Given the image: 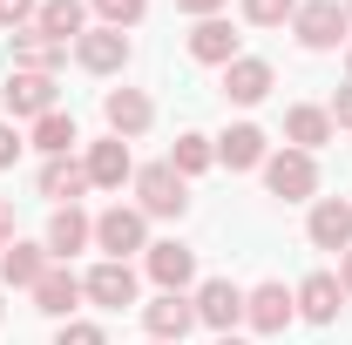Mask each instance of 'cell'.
Returning <instances> with one entry per match:
<instances>
[{"label": "cell", "instance_id": "1", "mask_svg": "<svg viewBox=\"0 0 352 345\" xmlns=\"http://www.w3.org/2000/svg\"><path fill=\"white\" fill-rule=\"evenodd\" d=\"M95 251L116 258V264L142 258V251H149V216L135 210V203H109V210L95 216Z\"/></svg>", "mask_w": 352, "mask_h": 345}, {"label": "cell", "instance_id": "2", "mask_svg": "<svg viewBox=\"0 0 352 345\" xmlns=\"http://www.w3.org/2000/svg\"><path fill=\"white\" fill-rule=\"evenodd\" d=\"M258 176L278 203H311L318 197V156H305V149H271Z\"/></svg>", "mask_w": 352, "mask_h": 345}, {"label": "cell", "instance_id": "3", "mask_svg": "<svg viewBox=\"0 0 352 345\" xmlns=\"http://www.w3.org/2000/svg\"><path fill=\"white\" fill-rule=\"evenodd\" d=\"M346 0H298V14H292V34H298V47L305 54H332V47H346Z\"/></svg>", "mask_w": 352, "mask_h": 345}, {"label": "cell", "instance_id": "4", "mask_svg": "<svg viewBox=\"0 0 352 345\" xmlns=\"http://www.w3.org/2000/svg\"><path fill=\"white\" fill-rule=\"evenodd\" d=\"M135 210L149 216V223H156V216L176 223V216L190 210V183H183L170 163H142V170H135Z\"/></svg>", "mask_w": 352, "mask_h": 345}, {"label": "cell", "instance_id": "5", "mask_svg": "<svg viewBox=\"0 0 352 345\" xmlns=\"http://www.w3.org/2000/svg\"><path fill=\"white\" fill-rule=\"evenodd\" d=\"M0 102H7V122H41L47 109H61V88H54V75L7 68V88H0Z\"/></svg>", "mask_w": 352, "mask_h": 345}, {"label": "cell", "instance_id": "6", "mask_svg": "<svg viewBox=\"0 0 352 345\" xmlns=\"http://www.w3.org/2000/svg\"><path fill=\"white\" fill-rule=\"evenodd\" d=\"M190 304H197V325H210L217 339L244 325V285H230V278H204L190 291Z\"/></svg>", "mask_w": 352, "mask_h": 345}, {"label": "cell", "instance_id": "7", "mask_svg": "<svg viewBox=\"0 0 352 345\" xmlns=\"http://www.w3.org/2000/svg\"><path fill=\"white\" fill-rule=\"evenodd\" d=\"M142 332L156 345H183L190 332H197V304H190V291H156V298L142 304Z\"/></svg>", "mask_w": 352, "mask_h": 345}, {"label": "cell", "instance_id": "8", "mask_svg": "<svg viewBox=\"0 0 352 345\" xmlns=\"http://www.w3.org/2000/svg\"><path fill=\"white\" fill-rule=\"evenodd\" d=\"M142 271H149L156 291H190V285H197V251H190L183 237H163V244L142 251Z\"/></svg>", "mask_w": 352, "mask_h": 345}, {"label": "cell", "instance_id": "9", "mask_svg": "<svg viewBox=\"0 0 352 345\" xmlns=\"http://www.w3.org/2000/svg\"><path fill=\"white\" fill-rule=\"evenodd\" d=\"M102 122H109V135L135 142V135L156 129V102H149L142 88H109V95H102Z\"/></svg>", "mask_w": 352, "mask_h": 345}, {"label": "cell", "instance_id": "10", "mask_svg": "<svg viewBox=\"0 0 352 345\" xmlns=\"http://www.w3.org/2000/svg\"><path fill=\"white\" fill-rule=\"evenodd\" d=\"M82 170H88V190H122V183H135V156L122 135H102L82 149Z\"/></svg>", "mask_w": 352, "mask_h": 345}, {"label": "cell", "instance_id": "11", "mask_svg": "<svg viewBox=\"0 0 352 345\" xmlns=\"http://www.w3.org/2000/svg\"><path fill=\"white\" fill-rule=\"evenodd\" d=\"M47 258L54 264H68V258H82V251H95V216L82 210V203H61V210L47 216Z\"/></svg>", "mask_w": 352, "mask_h": 345}, {"label": "cell", "instance_id": "12", "mask_svg": "<svg viewBox=\"0 0 352 345\" xmlns=\"http://www.w3.org/2000/svg\"><path fill=\"white\" fill-rule=\"evenodd\" d=\"M271 88H278V68H271L264 54H237V61L223 68V102H237V109H258Z\"/></svg>", "mask_w": 352, "mask_h": 345}, {"label": "cell", "instance_id": "13", "mask_svg": "<svg viewBox=\"0 0 352 345\" xmlns=\"http://www.w3.org/2000/svg\"><path fill=\"white\" fill-rule=\"evenodd\" d=\"M292 304H298L305 325H332V318L346 311V285H339V271H311V278H298Z\"/></svg>", "mask_w": 352, "mask_h": 345}, {"label": "cell", "instance_id": "14", "mask_svg": "<svg viewBox=\"0 0 352 345\" xmlns=\"http://www.w3.org/2000/svg\"><path fill=\"white\" fill-rule=\"evenodd\" d=\"M135 291H142V278H135L129 264H116V258H102V264L82 278V298H88V304H102V311H122V304H135Z\"/></svg>", "mask_w": 352, "mask_h": 345}, {"label": "cell", "instance_id": "15", "mask_svg": "<svg viewBox=\"0 0 352 345\" xmlns=\"http://www.w3.org/2000/svg\"><path fill=\"white\" fill-rule=\"evenodd\" d=\"M217 142V163L230 176H244V170H264V156H271V135L258 129V122H230L223 135H210Z\"/></svg>", "mask_w": 352, "mask_h": 345}, {"label": "cell", "instance_id": "16", "mask_svg": "<svg viewBox=\"0 0 352 345\" xmlns=\"http://www.w3.org/2000/svg\"><path fill=\"white\" fill-rule=\"evenodd\" d=\"M68 54L82 61L88 75H122V68H129V34H122V27H88Z\"/></svg>", "mask_w": 352, "mask_h": 345}, {"label": "cell", "instance_id": "17", "mask_svg": "<svg viewBox=\"0 0 352 345\" xmlns=\"http://www.w3.org/2000/svg\"><path fill=\"white\" fill-rule=\"evenodd\" d=\"M292 318H298V304H292V291H285L278 278H264V285L244 291V325H251V332H285Z\"/></svg>", "mask_w": 352, "mask_h": 345}, {"label": "cell", "instance_id": "18", "mask_svg": "<svg viewBox=\"0 0 352 345\" xmlns=\"http://www.w3.org/2000/svg\"><path fill=\"white\" fill-rule=\"evenodd\" d=\"M305 237L318 244V251H352V203L346 197H311Z\"/></svg>", "mask_w": 352, "mask_h": 345}, {"label": "cell", "instance_id": "19", "mask_svg": "<svg viewBox=\"0 0 352 345\" xmlns=\"http://www.w3.org/2000/svg\"><path fill=\"white\" fill-rule=\"evenodd\" d=\"M244 47H237V27L223 21V14H210V21H197L190 27V61H204V68H230Z\"/></svg>", "mask_w": 352, "mask_h": 345}, {"label": "cell", "instance_id": "20", "mask_svg": "<svg viewBox=\"0 0 352 345\" xmlns=\"http://www.w3.org/2000/svg\"><path fill=\"white\" fill-rule=\"evenodd\" d=\"M332 135H339V129H332V115H325L318 102H292V109H285V149H305V156H318Z\"/></svg>", "mask_w": 352, "mask_h": 345}, {"label": "cell", "instance_id": "21", "mask_svg": "<svg viewBox=\"0 0 352 345\" xmlns=\"http://www.w3.org/2000/svg\"><path fill=\"white\" fill-rule=\"evenodd\" d=\"M34 27H41L47 41H61V47H75L95 27V14H88V0H41V14H34Z\"/></svg>", "mask_w": 352, "mask_h": 345}, {"label": "cell", "instance_id": "22", "mask_svg": "<svg viewBox=\"0 0 352 345\" xmlns=\"http://www.w3.org/2000/svg\"><path fill=\"white\" fill-rule=\"evenodd\" d=\"M47 244H28V237H14V244H7V251H0V285H14V291H34V285H41L47 278Z\"/></svg>", "mask_w": 352, "mask_h": 345}, {"label": "cell", "instance_id": "23", "mask_svg": "<svg viewBox=\"0 0 352 345\" xmlns=\"http://www.w3.org/2000/svg\"><path fill=\"white\" fill-rule=\"evenodd\" d=\"M34 190H41L54 210H61V203H82V190H88L82 156H47V163H41V176H34Z\"/></svg>", "mask_w": 352, "mask_h": 345}, {"label": "cell", "instance_id": "24", "mask_svg": "<svg viewBox=\"0 0 352 345\" xmlns=\"http://www.w3.org/2000/svg\"><path fill=\"white\" fill-rule=\"evenodd\" d=\"M75 304H82V278H75L68 264H47V278L34 285V311H47V318H75Z\"/></svg>", "mask_w": 352, "mask_h": 345}, {"label": "cell", "instance_id": "25", "mask_svg": "<svg viewBox=\"0 0 352 345\" xmlns=\"http://www.w3.org/2000/svg\"><path fill=\"white\" fill-rule=\"evenodd\" d=\"M75 142H82V129H75L68 109H47L41 122H28V149H41V163L47 156H75Z\"/></svg>", "mask_w": 352, "mask_h": 345}, {"label": "cell", "instance_id": "26", "mask_svg": "<svg viewBox=\"0 0 352 345\" xmlns=\"http://www.w3.org/2000/svg\"><path fill=\"white\" fill-rule=\"evenodd\" d=\"M61 61H68V47H61V41H47L41 27H21V34H14V61H7V68H28V75H54Z\"/></svg>", "mask_w": 352, "mask_h": 345}, {"label": "cell", "instance_id": "27", "mask_svg": "<svg viewBox=\"0 0 352 345\" xmlns=\"http://www.w3.org/2000/svg\"><path fill=\"white\" fill-rule=\"evenodd\" d=\"M210 163H217V142H210V135H197V129H183V135H176V149H170V170L183 176V183H190V176H204Z\"/></svg>", "mask_w": 352, "mask_h": 345}, {"label": "cell", "instance_id": "28", "mask_svg": "<svg viewBox=\"0 0 352 345\" xmlns=\"http://www.w3.org/2000/svg\"><path fill=\"white\" fill-rule=\"evenodd\" d=\"M88 14H95V27H135L149 14V0H88Z\"/></svg>", "mask_w": 352, "mask_h": 345}, {"label": "cell", "instance_id": "29", "mask_svg": "<svg viewBox=\"0 0 352 345\" xmlns=\"http://www.w3.org/2000/svg\"><path fill=\"white\" fill-rule=\"evenodd\" d=\"M298 14V0H244V21L251 27H285Z\"/></svg>", "mask_w": 352, "mask_h": 345}, {"label": "cell", "instance_id": "30", "mask_svg": "<svg viewBox=\"0 0 352 345\" xmlns=\"http://www.w3.org/2000/svg\"><path fill=\"white\" fill-rule=\"evenodd\" d=\"M54 345H109V332H102L95 318H61V332H54Z\"/></svg>", "mask_w": 352, "mask_h": 345}, {"label": "cell", "instance_id": "31", "mask_svg": "<svg viewBox=\"0 0 352 345\" xmlns=\"http://www.w3.org/2000/svg\"><path fill=\"white\" fill-rule=\"evenodd\" d=\"M34 14H41V0H0V27H7V34L34 27Z\"/></svg>", "mask_w": 352, "mask_h": 345}, {"label": "cell", "instance_id": "32", "mask_svg": "<svg viewBox=\"0 0 352 345\" xmlns=\"http://www.w3.org/2000/svg\"><path fill=\"white\" fill-rule=\"evenodd\" d=\"M21 149H28L21 122H0V170H14V163H21Z\"/></svg>", "mask_w": 352, "mask_h": 345}, {"label": "cell", "instance_id": "33", "mask_svg": "<svg viewBox=\"0 0 352 345\" xmlns=\"http://www.w3.org/2000/svg\"><path fill=\"white\" fill-rule=\"evenodd\" d=\"M325 115H332V129H352V82L339 88L332 102H325Z\"/></svg>", "mask_w": 352, "mask_h": 345}, {"label": "cell", "instance_id": "34", "mask_svg": "<svg viewBox=\"0 0 352 345\" xmlns=\"http://www.w3.org/2000/svg\"><path fill=\"white\" fill-rule=\"evenodd\" d=\"M176 7H183L190 21H210V14H223V0H176Z\"/></svg>", "mask_w": 352, "mask_h": 345}, {"label": "cell", "instance_id": "35", "mask_svg": "<svg viewBox=\"0 0 352 345\" xmlns=\"http://www.w3.org/2000/svg\"><path fill=\"white\" fill-rule=\"evenodd\" d=\"M7 244H14V203L0 197V251H7Z\"/></svg>", "mask_w": 352, "mask_h": 345}, {"label": "cell", "instance_id": "36", "mask_svg": "<svg viewBox=\"0 0 352 345\" xmlns=\"http://www.w3.org/2000/svg\"><path fill=\"white\" fill-rule=\"evenodd\" d=\"M339 285H346V298H352V251H339Z\"/></svg>", "mask_w": 352, "mask_h": 345}, {"label": "cell", "instance_id": "37", "mask_svg": "<svg viewBox=\"0 0 352 345\" xmlns=\"http://www.w3.org/2000/svg\"><path fill=\"white\" fill-rule=\"evenodd\" d=\"M217 345H251V339H237V332H223V339H217Z\"/></svg>", "mask_w": 352, "mask_h": 345}, {"label": "cell", "instance_id": "38", "mask_svg": "<svg viewBox=\"0 0 352 345\" xmlns=\"http://www.w3.org/2000/svg\"><path fill=\"white\" fill-rule=\"evenodd\" d=\"M346 82H352V41H346Z\"/></svg>", "mask_w": 352, "mask_h": 345}, {"label": "cell", "instance_id": "39", "mask_svg": "<svg viewBox=\"0 0 352 345\" xmlns=\"http://www.w3.org/2000/svg\"><path fill=\"white\" fill-rule=\"evenodd\" d=\"M346 14H352V0H346Z\"/></svg>", "mask_w": 352, "mask_h": 345}, {"label": "cell", "instance_id": "40", "mask_svg": "<svg viewBox=\"0 0 352 345\" xmlns=\"http://www.w3.org/2000/svg\"><path fill=\"white\" fill-rule=\"evenodd\" d=\"M149 345H156V339H149Z\"/></svg>", "mask_w": 352, "mask_h": 345}]
</instances>
